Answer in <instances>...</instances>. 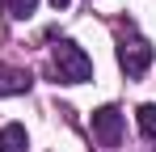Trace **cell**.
Instances as JSON below:
<instances>
[{
  "label": "cell",
  "instance_id": "cell-1",
  "mask_svg": "<svg viewBox=\"0 0 156 152\" xmlns=\"http://www.w3.org/2000/svg\"><path fill=\"white\" fill-rule=\"evenodd\" d=\"M51 68L55 76L63 80V85H84V80H93V59L76 47V42H55L51 47Z\"/></svg>",
  "mask_w": 156,
  "mask_h": 152
},
{
  "label": "cell",
  "instance_id": "cell-2",
  "mask_svg": "<svg viewBox=\"0 0 156 152\" xmlns=\"http://www.w3.org/2000/svg\"><path fill=\"white\" fill-rule=\"evenodd\" d=\"M93 135H97L101 148H118V139H122V110L118 106L93 110Z\"/></svg>",
  "mask_w": 156,
  "mask_h": 152
},
{
  "label": "cell",
  "instance_id": "cell-3",
  "mask_svg": "<svg viewBox=\"0 0 156 152\" xmlns=\"http://www.w3.org/2000/svg\"><path fill=\"white\" fill-rule=\"evenodd\" d=\"M118 68L127 76H144L152 68V47L139 42V38H135V42H122V47H118Z\"/></svg>",
  "mask_w": 156,
  "mask_h": 152
},
{
  "label": "cell",
  "instance_id": "cell-4",
  "mask_svg": "<svg viewBox=\"0 0 156 152\" xmlns=\"http://www.w3.org/2000/svg\"><path fill=\"white\" fill-rule=\"evenodd\" d=\"M26 89H30V72H21V68H9V63H0V97L26 93Z\"/></svg>",
  "mask_w": 156,
  "mask_h": 152
},
{
  "label": "cell",
  "instance_id": "cell-5",
  "mask_svg": "<svg viewBox=\"0 0 156 152\" xmlns=\"http://www.w3.org/2000/svg\"><path fill=\"white\" fill-rule=\"evenodd\" d=\"M30 148V135L21 123H4L0 127V152H26Z\"/></svg>",
  "mask_w": 156,
  "mask_h": 152
},
{
  "label": "cell",
  "instance_id": "cell-6",
  "mask_svg": "<svg viewBox=\"0 0 156 152\" xmlns=\"http://www.w3.org/2000/svg\"><path fill=\"white\" fill-rule=\"evenodd\" d=\"M139 131H144L148 139H156V101L139 106Z\"/></svg>",
  "mask_w": 156,
  "mask_h": 152
},
{
  "label": "cell",
  "instance_id": "cell-7",
  "mask_svg": "<svg viewBox=\"0 0 156 152\" xmlns=\"http://www.w3.org/2000/svg\"><path fill=\"white\" fill-rule=\"evenodd\" d=\"M34 9H38V0H9V13L13 17H30Z\"/></svg>",
  "mask_w": 156,
  "mask_h": 152
},
{
  "label": "cell",
  "instance_id": "cell-8",
  "mask_svg": "<svg viewBox=\"0 0 156 152\" xmlns=\"http://www.w3.org/2000/svg\"><path fill=\"white\" fill-rule=\"evenodd\" d=\"M51 4H55V9H68V4H72V0H51Z\"/></svg>",
  "mask_w": 156,
  "mask_h": 152
}]
</instances>
